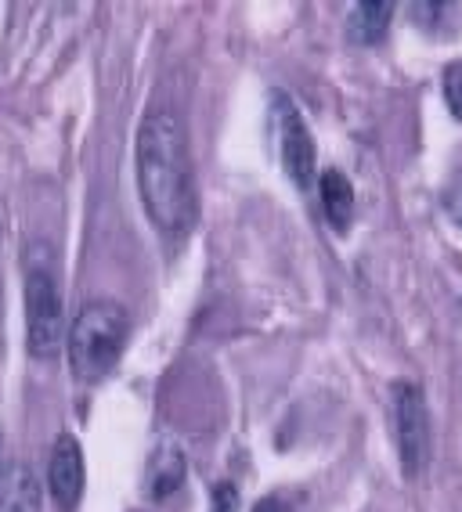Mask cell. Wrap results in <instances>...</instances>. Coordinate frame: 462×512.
Here are the masks:
<instances>
[{"mask_svg": "<svg viewBox=\"0 0 462 512\" xmlns=\"http://www.w3.org/2000/svg\"><path fill=\"white\" fill-rule=\"evenodd\" d=\"M148 494L152 498H167V494H174L177 487H181V480H185V455H181V448L177 444H163V448L152 455V462H148Z\"/></svg>", "mask_w": 462, "mask_h": 512, "instance_id": "cell-7", "label": "cell"}, {"mask_svg": "<svg viewBox=\"0 0 462 512\" xmlns=\"http://www.w3.org/2000/svg\"><path fill=\"white\" fill-rule=\"evenodd\" d=\"M444 210H448V217L462 228V174L444 188Z\"/></svg>", "mask_w": 462, "mask_h": 512, "instance_id": "cell-11", "label": "cell"}, {"mask_svg": "<svg viewBox=\"0 0 462 512\" xmlns=\"http://www.w3.org/2000/svg\"><path fill=\"white\" fill-rule=\"evenodd\" d=\"M278 145H282V166L296 188L315 184V141L307 134V123L293 109V101H278Z\"/></svg>", "mask_w": 462, "mask_h": 512, "instance_id": "cell-5", "label": "cell"}, {"mask_svg": "<svg viewBox=\"0 0 462 512\" xmlns=\"http://www.w3.org/2000/svg\"><path fill=\"white\" fill-rule=\"evenodd\" d=\"M138 188L163 235L181 238L195 224V177L185 127L174 112H148L138 127Z\"/></svg>", "mask_w": 462, "mask_h": 512, "instance_id": "cell-1", "label": "cell"}, {"mask_svg": "<svg viewBox=\"0 0 462 512\" xmlns=\"http://www.w3.org/2000/svg\"><path fill=\"white\" fill-rule=\"evenodd\" d=\"M47 487L62 509H73L84 494V451L80 440L62 433L51 448V462H47Z\"/></svg>", "mask_w": 462, "mask_h": 512, "instance_id": "cell-6", "label": "cell"}, {"mask_svg": "<svg viewBox=\"0 0 462 512\" xmlns=\"http://www.w3.org/2000/svg\"><path fill=\"white\" fill-rule=\"evenodd\" d=\"M390 15H394V4H383V0H365V4H354L351 11V37L358 44H376L383 40V33L390 29Z\"/></svg>", "mask_w": 462, "mask_h": 512, "instance_id": "cell-9", "label": "cell"}, {"mask_svg": "<svg viewBox=\"0 0 462 512\" xmlns=\"http://www.w3.org/2000/svg\"><path fill=\"white\" fill-rule=\"evenodd\" d=\"M65 336L62 296L47 267H33L26 278V347L33 357H55Z\"/></svg>", "mask_w": 462, "mask_h": 512, "instance_id": "cell-3", "label": "cell"}, {"mask_svg": "<svg viewBox=\"0 0 462 512\" xmlns=\"http://www.w3.org/2000/svg\"><path fill=\"white\" fill-rule=\"evenodd\" d=\"M253 512H286V509H282V502H278V498H264V502H260Z\"/></svg>", "mask_w": 462, "mask_h": 512, "instance_id": "cell-13", "label": "cell"}, {"mask_svg": "<svg viewBox=\"0 0 462 512\" xmlns=\"http://www.w3.org/2000/svg\"><path fill=\"white\" fill-rule=\"evenodd\" d=\"M130 318L120 303L98 300L87 303L76 314L73 329H69V365H73L76 383H98L116 368L127 343Z\"/></svg>", "mask_w": 462, "mask_h": 512, "instance_id": "cell-2", "label": "cell"}, {"mask_svg": "<svg viewBox=\"0 0 462 512\" xmlns=\"http://www.w3.org/2000/svg\"><path fill=\"white\" fill-rule=\"evenodd\" d=\"M444 101L455 119H462V58L444 69Z\"/></svg>", "mask_w": 462, "mask_h": 512, "instance_id": "cell-10", "label": "cell"}, {"mask_svg": "<svg viewBox=\"0 0 462 512\" xmlns=\"http://www.w3.org/2000/svg\"><path fill=\"white\" fill-rule=\"evenodd\" d=\"M394 440L405 476H423L430 462V419H426L423 390L416 383L394 386Z\"/></svg>", "mask_w": 462, "mask_h": 512, "instance_id": "cell-4", "label": "cell"}, {"mask_svg": "<svg viewBox=\"0 0 462 512\" xmlns=\"http://www.w3.org/2000/svg\"><path fill=\"white\" fill-rule=\"evenodd\" d=\"M318 192H322V206H325V217L333 220L336 231H347L351 228V217H354V192H351V181L340 174V170H325L322 181H318Z\"/></svg>", "mask_w": 462, "mask_h": 512, "instance_id": "cell-8", "label": "cell"}, {"mask_svg": "<svg viewBox=\"0 0 462 512\" xmlns=\"http://www.w3.org/2000/svg\"><path fill=\"white\" fill-rule=\"evenodd\" d=\"M213 509L217 512H235L239 509V491L231 484H217V491H213Z\"/></svg>", "mask_w": 462, "mask_h": 512, "instance_id": "cell-12", "label": "cell"}]
</instances>
